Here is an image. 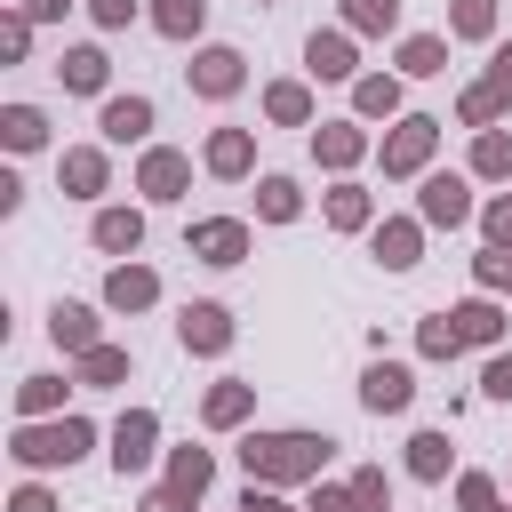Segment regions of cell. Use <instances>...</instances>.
I'll use <instances>...</instances> for the list:
<instances>
[{"label":"cell","mask_w":512,"mask_h":512,"mask_svg":"<svg viewBox=\"0 0 512 512\" xmlns=\"http://www.w3.org/2000/svg\"><path fill=\"white\" fill-rule=\"evenodd\" d=\"M232 456H240V472L264 480V488H312V480H328L336 440H328V432H248Z\"/></svg>","instance_id":"obj_1"},{"label":"cell","mask_w":512,"mask_h":512,"mask_svg":"<svg viewBox=\"0 0 512 512\" xmlns=\"http://www.w3.org/2000/svg\"><path fill=\"white\" fill-rule=\"evenodd\" d=\"M88 448H96V424H88V416H32V424H16V440H8L16 472H64V464H80Z\"/></svg>","instance_id":"obj_2"},{"label":"cell","mask_w":512,"mask_h":512,"mask_svg":"<svg viewBox=\"0 0 512 512\" xmlns=\"http://www.w3.org/2000/svg\"><path fill=\"white\" fill-rule=\"evenodd\" d=\"M432 152H440V120H432V112H400V120L376 136V168H384V184L424 176V168H432Z\"/></svg>","instance_id":"obj_3"},{"label":"cell","mask_w":512,"mask_h":512,"mask_svg":"<svg viewBox=\"0 0 512 512\" xmlns=\"http://www.w3.org/2000/svg\"><path fill=\"white\" fill-rule=\"evenodd\" d=\"M416 216H424L432 232H456V224H472V216H480V200H472V176H456V168H424V176H416Z\"/></svg>","instance_id":"obj_4"},{"label":"cell","mask_w":512,"mask_h":512,"mask_svg":"<svg viewBox=\"0 0 512 512\" xmlns=\"http://www.w3.org/2000/svg\"><path fill=\"white\" fill-rule=\"evenodd\" d=\"M248 248H256V232H248L240 216H192V224H184V256H200V264H216V272L248 264Z\"/></svg>","instance_id":"obj_5"},{"label":"cell","mask_w":512,"mask_h":512,"mask_svg":"<svg viewBox=\"0 0 512 512\" xmlns=\"http://www.w3.org/2000/svg\"><path fill=\"white\" fill-rule=\"evenodd\" d=\"M184 80H192V96H200V104H232V96L248 88V56H240V48H224V40H216V48H192Z\"/></svg>","instance_id":"obj_6"},{"label":"cell","mask_w":512,"mask_h":512,"mask_svg":"<svg viewBox=\"0 0 512 512\" xmlns=\"http://www.w3.org/2000/svg\"><path fill=\"white\" fill-rule=\"evenodd\" d=\"M368 152H376L368 120H320V128H312V168H328V176H352Z\"/></svg>","instance_id":"obj_7"},{"label":"cell","mask_w":512,"mask_h":512,"mask_svg":"<svg viewBox=\"0 0 512 512\" xmlns=\"http://www.w3.org/2000/svg\"><path fill=\"white\" fill-rule=\"evenodd\" d=\"M56 192L64 200H104L112 192V152L104 144H64L56 152Z\"/></svg>","instance_id":"obj_8"},{"label":"cell","mask_w":512,"mask_h":512,"mask_svg":"<svg viewBox=\"0 0 512 512\" xmlns=\"http://www.w3.org/2000/svg\"><path fill=\"white\" fill-rule=\"evenodd\" d=\"M136 192L160 200V208L184 200V192H192V152H176V144H144V152H136Z\"/></svg>","instance_id":"obj_9"},{"label":"cell","mask_w":512,"mask_h":512,"mask_svg":"<svg viewBox=\"0 0 512 512\" xmlns=\"http://www.w3.org/2000/svg\"><path fill=\"white\" fill-rule=\"evenodd\" d=\"M424 232H432L424 216H376V224H368V256H376L384 272H416V264H424Z\"/></svg>","instance_id":"obj_10"},{"label":"cell","mask_w":512,"mask_h":512,"mask_svg":"<svg viewBox=\"0 0 512 512\" xmlns=\"http://www.w3.org/2000/svg\"><path fill=\"white\" fill-rule=\"evenodd\" d=\"M232 336H240V328H232V312H224V304H208V296L176 312V344H184V352H200V360H224V352H232Z\"/></svg>","instance_id":"obj_11"},{"label":"cell","mask_w":512,"mask_h":512,"mask_svg":"<svg viewBox=\"0 0 512 512\" xmlns=\"http://www.w3.org/2000/svg\"><path fill=\"white\" fill-rule=\"evenodd\" d=\"M408 400H416V376H408V360H368L360 368V408L368 416H408Z\"/></svg>","instance_id":"obj_12"},{"label":"cell","mask_w":512,"mask_h":512,"mask_svg":"<svg viewBox=\"0 0 512 512\" xmlns=\"http://www.w3.org/2000/svg\"><path fill=\"white\" fill-rule=\"evenodd\" d=\"M104 456H112L120 480H136V472L160 456V416H152V408H128V416L112 424V448H104Z\"/></svg>","instance_id":"obj_13"},{"label":"cell","mask_w":512,"mask_h":512,"mask_svg":"<svg viewBox=\"0 0 512 512\" xmlns=\"http://www.w3.org/2000/svg\"><path fill=\"white\" fill-rule=\"evenodd\" d=\"M352 40H360V32H344V24L312 32V40H304V72H312V80H344V88H352V80H360V48H352Z\"/></svg>","instance_id":"obj_14"},{"label":"cell","mask_w":512,"mask_h":512,"mask_svg":"<svg viewBox=\"0 0 512 512\" xmlns=\"http://www.w3.org/2000/svg\"><path fill=\"white\" fill-rule=\"evenodd\" d=\"M152 304H160V272L136 264V256H120V264L104 272V312H128V320H136V312H152Z\"/></svg>","instance_id":"obj_15"},{"label":"cell","mask_w":512,"mask_h":512,"mask_svg":"<svg viewBox=\"0 0 512 512\" xmlns=\"http://www.w3.org/2000/svg\"><path fill=\"white\" fill-rule=\"evenodd\" d=\"M96 136L104 144H152V96H136V88L128 96H104L96 104Z\"/></svg>","instance_id":"obj_16"},{"label":"cell","mask_w":512,"mask_h":512,"mask_svg":"<svg viewBox=\"0 0 512 512\" xmlns=\"http://www.w3.org/2000/svg\"><path fill=\"white\" fill-rule=\"evenodd\" d=\"M200 168H208L216 184H240V176L256 168V128H208V144H200Z\"/></svg>","instance_id":"obj_17"},{"label":"cell","mask_w":512,"mask_h":512,"mask_svg":"<svg viewBox=\"0 0 512 512\" xmlns=\"http://www.w3.org/2000/svg\"><path fill=\"white\" fill-rule=\"evenodd\" d=\"M248 416H256V384H248V376H216V384L200 392V424H208V432H240Z\"/></svg>","instance_id":"obj_18"},{"label":"cell","mask_w":512,"mask_h":512,"mask_svg":"<svg viewBox=\"0 0 512 512\" xmlns=\"http://www.w3.org/2000/svg\"><path fill=\"white\" fill-rule=\"evenodd\" d=\"M448 320H456L464 352H496V344H504V304H496L488 288H480V296H464V304H456Z\"/></svg>","instance_id":"obj_19"},{"label":"cell","mask_w":512,"mask_h":512,"mask_svg":"<svg viewBox=\"0 0 512 512\" xmlns=\"http://www.w3.org/2000/svg\"><path fill=\"white\" fill-rule=\"evenodd\" d=\"M320 216H328L336 232H368V224H376V192L352 184V176H336V184L320 192Z\"/></svg>","instance_id":"obj_20"},{"label":"cell","mask_w":512,"mask_h":512,"mask_svg":"<svg viewBox=\"0 0 512 512\" xmlns=\"http://www.w3.org/2000/svg\"><path fill=\"white\" fill-rule=\"evenodd\" d=\"M128 368H136V360H128V344H112V336H104V344H88V352L72 360V384H80V392H112V384H128Z\"/></svg>","instance_id":"obj_21"},{"label":"cell","mask_w":512,"mask_h":512,"mask_svg":"<svg viewBox=\"0 0 512 512\" xmlns=\"http://www.w3.org/2000/svg\"><path fill=\"white\" fill-rule=\"evenodd\" d=\"M56 80H64L72 96H112V56H104V48H64V56H56Z\"/></svg>","instance_id":"obj_22"},{"label":"cell","mask_w":512,"mask_h":512,"mask_svg":"<svg viewBox=\"0 0 512 512\" xmlns=\"http://www.w3.org/2000/svg\"><path fill=\"white\" fill-rule=\"evenodd\" d=\"M408 96H400V72H360L352 80V120H400Z\"/></svg>","instance_id":"obj_23"},{"label":"cell","mask_w":512,"mask_h":512,"mask_svg":"<svg viewBox=\"0 0 512 512\" xmlns=\"http://www.w3.org/2000/svg\"><path fill=\"white\" fill-rule=\"evenodd\" d=\"M48 336H56V352H88V344H104V320H96V304H64L56 296V312H48Z\"/></svg>","instance_id":"obj_24"},{"label":"cell","mask_w":512,"mask_h":512,"mask_svg":"<svg viewBox=\"0 0 512 512\" xmlns=\"http://www.w3.org/2000/svg\"><path fill=\"white\" fill-rule=\"evenodd\" d=\"M312 80H264V120L272 128H312Z\"/></svg>","instance_id":"obj_25"},{"label":"cell","mask_w":512,"mask_h":512,"mask_svg":"<svg viewBox=\"0 0 512 512\" xmlns=\"http://www.w3.org/2000/svg\"><path fill=\"white\" fill-rule=\"evenodd\" d=\"M88 240H96L104 256H136V248H144V208H96Z\"/></svg>","instance_id":"obj_26"},{"label":"cell","mask_w":512,"mask_h":512,"mask_svg":"<svg viewBox=\"0 0 512 512\" xmlns=\"http://www.w3.org/2000/svg\"><path fill=\"white\" fill-rule=\"evenodd\" d=\"M464 176H472V184H504V176H512V136H504V128H472Z\"/></svg>","instance_id":"obj_27"},{"label":"cell","mask_w":512,"mask_h":512,"mask_svg":"<svg viewBox=\"0 0 512 512\" xmlns=\"http://www.w3.org/2000/svg\"><path fill=\"white\" fill-rule=\"evenodd\" d=\"M408 472H416V480H432V488H440V480L456 472V448H448V432H440V424L408 432Z\"/></svg>","instance_id":"obj_28"},{"label":"cell","mask_w":512,"mask_h":512,"mask_svg":"<svg viewBox=\"0 0 512 512\" xmlns=\"http://www.w3.org/2000/svg\"><path fill=\"white\" fill-rule=\"evenodd\" d=\"M448 72V32H408L400 40V80H440Z\"/></svg>","instance_id":"obj_29"},{"label":"cell","mask_w":512,"mask_h":512,"mask_svg":"<svg viewBox=\"0 0 512 512\" xmlns=\"http://www.w3.org/2000/svg\"><path fill=\"white\" fill-rule=\"evenodd\" d=\"M256 216L264 224H296L304 216V184L296 176H256Z\"/></svg>","instance_id":"obj_30"},{"label":"cell","mask_w":512,"mask_h":512,"mask_svg":"<svg viewBox=\"0 0 512 512\" xmlns=\"http://www.w3.org/2000/svg\"><path fill=\"white\" fill-rule=\"evenodd\" d=\"M496 16H504V0H448V40H488L496 48Z\"/></svg>","instance_id":"obj_31"},{"label":"cell","mask_w":512,"mask_h":512,"mask_svg":"<svg viewBox=\"0 0 512 512\" xmlns=\"http://www.w3.org/2000/svg\"><path fill=\"white\" fill-rule=\"evenodd\" d=\"M144 16H152V32H160V40H200V24H208V0H152Z\"/></svg>","instance_id":"obj_32"},{"label":"cell","mask_w":512,"mask_h":512,"mask_svg":"<svg viewBox=\"0 0 512 512\" xmlns=\"http://www.w3.org/2000/svg\"><path fill=\"white\" fill-rule=\"evenodd\" d=\"M0 144H8V152H40V144H48V112H40V104H8V112H0Z\"/></svg>","instance_id":"obj_33"},{"label":"cell","mask_w":512,"mask_h":512,"mask_svg":"<svg viewBox=\"0 0 512 512\" xmlns=\"http://www.w3.org/2000/svg\"><path fill=\"white\" fill-rule=\"evenodd\" d=\"M32 416H64V376H24L16 384V424H32Z\"/></svg>","instance_id":"obj_34"},{"label":"cell","mask_w":512,"mask_h":512,"mask_svg":"<svg viewBox=\"0 0 512 512\" xmlns=\"http://www.w3.org/2000/svg\"><path fill=\"white\" fill-rule=\"evenodd\" d=\"M168 480L176 488H192V496H208V480H216V448H168Z\"/></svg>","instance_id":"obj_35"},{"label":"cell","mask_w":512,"mask_h":512,"mask_svg":"<svg viewBox=\"0 0 512 512\" xmlns=\"http://www.w3.org/2000/svg\"><path fill=\"white\" fill-rule=\"evenodd\" d=\"M344 32H360V40L400 32V0H344Z\"/></svg>","instance_id":"obj_36"},{"label":"cell","mask_w":512,"mask_h":512,"mask_svg":"<svg viewBox=\"0 0 512 512\" xmlns=\"http://www.w3.org/2000/svg\"><path fill=\"white\" fill-rule=\"evenodd\" d=\"M416 352H424V360H456V352H464L456 320H448V312H424V320H416Z\"/></svg>","instance_id":"obj_37"},{"label":"cell","mask_w":512,"mask_h":512,"mask_svg":"<svg viewBox=\"0 0 512 512\" xmlns=\"http://www.w3.org/2000/svg\"><path fill=\"white\" fill-rule=\"evenodd\" d=\"M456 512H512V504L488 472H456Z\"/></svg>","instance_id":"obj_38"},{"label":"cell","mask_w":512,"mask_h":512,"mask_svg":"<svg viewBox=\"0 0 512 512\" xmlns=\"http://www.w3.org/2000/svg\"><path fill=\"white\" fill-rule=\"evenodd\" d=\"M472 280H480L488 296H512V248H504V240H488V248L472 256Z\"/></svg>","instance_id":"obj_39"},{"label":"cell","mask_w":512,"mask_h":512,"mask_svg":"<svg viewBox=\"0 0 512 512\" xmlns=\"http://www.w3.org/2000/svg\"><path fill=\"white\" fill-rule=\"evenodd\" d=\"M24 56H32V16L8 8V16H0V64H24Z\"/></svg>","instance_id":"obj_40"},{"label":"cell","mask_w":512,"mask_h":512,"mask_svg":"<svg viewBox=\"0 0 512 512\" xmlns=\"http://www.w3.org/2000/svg\"><path fill=\"white\" fill-rule=\"evenodd\" d=\"M352 496H360V512H392V480H384V464H360V472H352Z\"/></svg>","instance_id":"obj_41"},{"label":"cell","mask_w":512,"mask_h":512,"mask_svg":"<svg viewBox=\"0 0 512 512\" xmlns=\"http://www.w3.org/2000/svg\"><path fill=\"white\" fill-rule=\"evenodd\" d=\"M136 512H200V496H192V488H176V480H160V488H144V496H136Z\"/></svg>","instance_id":"obj_42"},{"label":"cell","mask_w":512,"mask_h":512,"mask_svg":"<svg viewBox=\"0 0 512 512\" xmlns=\"http://www.w3.org/2000/svg\"><path fill=\"white\" fill-rule=\"evenodd\" d=\"M304 512H360V496H352V480H312Z\"/></svg>","instance_id":"obj_43"},{"label":"cell","mask_w":512,"mask_h":512,"mask_svg":"<svg viewBox=\"0 0 512 512\" xmlns=\"http://www.w3.org/2000/svg\"><path fill=\"white\" fill-rule=\"evenodd\" d=\"M8 512H64V504H56V488H48L40 472H24V488L8 496Z\"/></svg>","instance_id":"obj_44"},{"label":"cell","mask_w":512,"mask_h":512,"mask_svg":"<svg viewBox=\"0 0 512 512\" xmlns=\"http://www.w3.org/2000/svg\"><path fill=\"white\" fill-rule=\"evenodd\" d=\"M480 392H488V400H512V352H504V344L488 352V368H480Z\"/></svg>","instance_id":"obj_45"},{"label":"cell","mask_w":512,"mask_h":512,"mask_svg":"<svg viewBox=\"0 0 512 512\" xmlns=\"http://www.w3.org/2000/svg\"><path fill=\"white\" fill-rule=\"evenodd\" d=\"M480 232L512 248V192H496V200H480Z\"/></svg>","instance_id":"obj_46"},{"label":"cell","mask_w":512,"mask_h":512,"mask_svg":"<svg viewBox=\"0 0 512 512\" xmlns=\"http://www.w3.org/2000/svg\"><path fill=\"white\" fill-rule=\"evenodd\" d=\"M88 16H96L104 32H128V24L144 16V0H88Z\"/></svg>","instance_id":"obj_47"},{"label":"cell","mask_w":512,"mask_h":512,"mask_svg":"<svg viewBox=\"0 0 512 512\" xmlns=\"http://www.w3.org/2000/svg\"><path fill=\"white\" fill-rule=\"evenodd\" d=\"M240 512H304V504H288V488H264V480H248Z\"/></svg>","instance_id":"obj_48"},{"label":"cell","mask_w":512,"mask_h":512,"mask_svg":"<svg viewBox=\"0 0 512 512\" xmlns=\"http://www.w3.org/2000/svg\"><path fill=\"white\" fill-rule=\"evenodd\" d=\"M64 8H72V0H24V16H32V24H64Z\"/></svg>","instance_id":"obj_49"},{"label":"cell","mask_w":512,"mask_h":512,"mask_svg":"<svg viewBox=\"0 0 512 512\" xmlns=\"http://www.w3.org/2000/svg\"><path fill=\"white\" fill-rule=\"evenodd\" d=\"M256 8H272V0H256Z\"/></svg>","instance_id":"obj_50"}]
</instances>
